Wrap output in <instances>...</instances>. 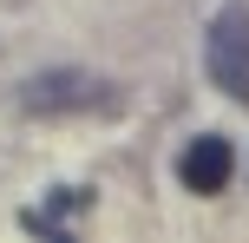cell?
Segmentation results:
<instances>
[{
	"label": "cell",
	"instance_id": "obj_1",
	"mask_svg": "<svg viewBox=\"0 0 249 243\" xmlns=\"http://www.w3.org/2000/svg\"><path fill=\"white\" fill-rule=\"evenodd\" d=\"M203 66H210V79H216L236 105H249V7H243V0H230V7L210 20Z\"/></svg>",
	"mask_w": 249,
	"mask_h": 243
},
{
	"label": "cell",
	"instance_id": "obj_4",
	"mask_svg": "<svg viewBox=\"0 0 249 243\" xmlns=\"http://www.w3.org/2000/svg\"><path fill=\"white\" fill-rule=\"evenodd\" d=\"M86 204H92L86 191H59V204H53V210H26L20 224H26V230H59V224H66V217H79Z\"/></svg>",
	"mask_w": 249,
	"mask_h": 243
},
{
	"label": "cell",
	"instance_id": "obj_2",
	"mask_svg": "<svg viewBox=\"0 0 249 243\" xmlns=\"http://www.w3.org/2000/svg\"><path fill=\"white\" fill-rule=\"evenodd\" d=\"M26 112H118V86L99 73H39L20 92Z\"/></svg>",
	"mask_w": 249,
	"mask_h": 243
},
{
	"label": "cell",
	"instance_id": "obj_3",
	"mask_svg": "<svg viewBox=\"0 0 249 243\" xmlns=\"http://www.w3.org/2000/svg\"><path fill=\"white\" fill-rule=\"evenodd\" d=\"M230 171H236V151H230V138H190V151L177 158V178H184V191H197V197H216V191H230Z\"/></svg>",
	"mask_w": 249,
	"mask_h": 243
}]
</instances>
